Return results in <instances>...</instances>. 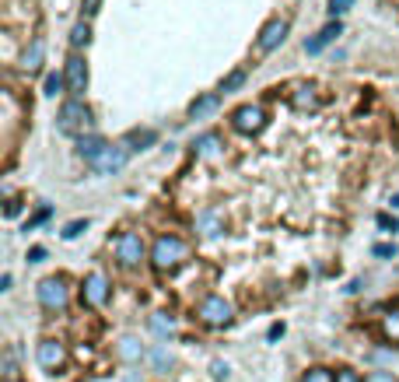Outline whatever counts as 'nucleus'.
I'll return each instance as SVG.
<instances>
[{
  "mask_svg": "<svg viewBox=\"0 0 399 382\" xmlns=\"http://www.w3.org/2000/svg\"><path fill=\"white\" fill-rule=\"evenodd\" d=\"M231 126L238 133H259L266 126V109L263 105H238L231 112Z\"/></svg>",
  "mask_w": 399,
  "mask_h": 382,
  "instance_id": "obj_4",
  "label": "nucleus"
},
{
  "mask_svg": "<svg viewBox=\"0 0 399 382\" xmlns=\"http://www.w3.org/2000/svg\"><path fill=\"white\" fill-rule=\"evenodd\" d=\"M221 137L217 133H203V137H197V144H193V155L197 158H217L221 155Z\"/></svg>",
  "mask_w": 399,
  "mask_h": 382,
  "instance_id": "obj_16",
  "label": "nucleus"
},
{
  "mask_svg": "<svg viewBox=\"0 0 399 382\" xmlns=\"http://www.w3.org/2000/svg\"><path fill=\"white\" fill-rule=\"evenodd\" d=\"M35 362H39L42 369L56 372V369L67 362V351H63V344H56V340H42V344H39V351H35Z\"/></svg>",
  "mask_w": 399,
  "mask_h": 382,
  "instance_id": "obj_11",
  "label": "nucleus"
},
{
  "mask_svg": "<svg viewBox=\"0 0 399 382\" xmlns=\"http://www.w3.org/2000/svg\"><path fill=\"white\" fill-rule=\"evenodd\" d=\"M336 382H364L357 372H350V369H343V372H336Z\"/></svg>",
  "mask_w": 399,
  "mask_h": 382,
  "instance_id": "obj_33",
  "label": "nucleus"
},
{
  "mask_svg": "<svg viewBox=\"0 0 399 382\" xmlns=\"http://www.w3.org/2000/svg\"><path fill=\"white\" fill-rule=\"evenodd\" d=\"M81 294H85V302L92 305V309H99V305H105L109 302V281H105V274H88L85 277V287H81Z\"/></svg>",
  "mask_w": 399,
  "mask_h": 382,
  "instance_id": "obj_10",
  "label": "nucleus"
},
{
  "mask_svg": "<svg viewBox=\"0 0 399 382\" xmlns=\"http://www.w3.org/2000/svg\"><path fill=\"white\" fill-rule=\"evenodd\" d=\"M393 207H399V193H396V196H393Z\"/></svg>",
  "mask_w": 399,
  "mask_h": 382,
  "instance_id": "obj_39",
  "label": "nucleus"
},
{
  "mask_svg": "<svg viewBox=\"0 0 399 382\" xmlns=\"http://www.w3.org/2000/svg\"><path fill=\"white\" fill-rule=\"evenodd\" d=\"M197 232L203 235V239H217V235L224 232V214H221V210H214V207L200 210V214H197Z\"/></svg>",
  "mask_w": 399,
  "mask_h": 382,
  "instance_id": "obj_12",
  "label": "nucleus"
},
{
  "mask_svg": "<svg viewBox=\"0 0 399 382\" xmlns=\"http://www.w3.org/2000/svg\"><path fill=\"white\" fill-rule=\"evenodd\" d=\"M88 126H92V109L81 98H70V102L60 105V116H56V130L60 133H81L85 137Z\"/></svg>",
  "mask_w": 399,
  "mask_h": 382,
  "instance_id": "obj_2",
  "label": "nucleus"
},
{
  "mask_svg": "<svg viewBox=\"0 0 399 382\" xmlns=\"http://www.w3.org/2000/svg\"><path fill=\"white\" fill-rule=\"evenodd\" d=\"M375 256H396V246H375Z\"/></svg>",
  "mask_w": 399,
  "mask_h": 382,
  "instance_id": "obj_36",
  "label": "nucleus"
},
{
  "mask_svg": "<svg viewBox=\"0 0 399 382\" xmlns=\"http://www.w3.org/2000/svg\"><path fill=\"white\" fill-rule=\"evenodd\" d=\"M291 105H295V109H301V112H308V109H319V95H315V88H312V85H301V88H295Z\"/></svg>",
  "mask_w": 399,
  "mask_h": 382,
  "instance_id": "obj_18",
  "label": "nucleus"
},
{
  "mask_svg": "<svg viewBox=\"0 0 399 382\" xmlns=\"http://www.w3.org/2000/svg\"><path fill=\"white\" fill-rule=\"evenodd\" d=\"M151 362H154V369H158V372H168L176 358H172V351H168V347H154V351H151Z\"/></svg>",
  "mask_w": 399,
  "mask_h": 382,
  "instance_id": "obj_23",
  "label": "nucleus"
},
{
  "mask_svg": "<svg viewBox=\"0 0 399 382\" xmlns=\"http://www.w3.org/2000/svg\"><path fill=\"white\" fill-rule=\"evenodd\" d=\"M340 32H343V28H340V21L326 25L322 32H315V35H312V39L305 42V53H322V49H326V46H329V42H333V39L340 35Z\"/></svg>",
  "mask_w": 399,
  "mask_h": 382,
  "instance_id": "obj_13",
  "label": "nucleus"
},
{
  "mask_svg": "<svg viewBox=\"0 0 399 382\" xmlns=\"http://www.w3.org/2000/svg\"><path fill=\"white\" fill-rule=\"evenodd\" d=\"M63 88H67V78H63V74H49V78H46V95L49 98H56Z\"/></svg>",
  "mask_w": 399,
  "mask_h": 382,
  "instance_id": "obj_24",
  "label": "nucleus"
},
{
  "mask_svg": "<svg viewBox=\"0 0 399 382\" xmlns=\"http://www.w3.org/2000/svg\"><path fill=\"white\" fill-rule=\"evenodd\" d=\"M382 333H386V337H393V340H399V309H396V312H389V316L382 319Z\"/></svg>",
  "mask_w": 399,
  "mask_h": 382,
  "instance_id": "obj_25",
  "label": "nucleus"
},
{
  "mask_svg": "<svg viewBox=\"0 0 399 382\" xmlns=\"http://www.w3.org/2000/svg\"><path fill=\"white\" fill-rule=\"evenodd\" d=\"M350 7H354V0H329V14H343Z\"/></svg>",
  "mask_w": 399,
  "mask_h": 382,
  "instance_id": "obj_30",
  "label": "nucleus"
},
{
  "mask_svg": "<svg viewBox=\"0 0 399 382\" xmlns=\"http://www.w3.org/2000/svg\"><path fill=\"white\" fill-rule=\"evenodd\" d=\"M364 382H396V379H393V372H368Z\"/></svg>",
  "mask_w": 399,
  "mask_h": 382,
  "instance_id": "obj_31",
  "label": "nucleus"
},
{
  "mask_svg": "<svg viewBox=\"0 0 399 382\" xmlns=\"http://www.w3.org/2000/svg\"><path fill=\"white\" fill-rule=\"evenodd\" d=\"M305 382H336V376H329L326 369H312V372L305 376Z\"/></svg>",
  "mask_w": 399,
  "mask_h": 382,
  "instance_id": "obj_27",
  "label": "nucleus"
},
{
  "mask_svg": "<svg viewBox=\"0 0 399 382\" xmlns=\"http://www.w3.org/2000/svg\"><path fill=\"white\" fill-rule=\"evenodd\" d=\"M217 102H221V95H214V92H210V95H200L197 102L190 105V116H193V119H203L207 112H214V109H217Z\"/></svg>",
  "mask_w": 399,
  "mask_h": 382,
  "instance_id": "obj_19",
  "label": "nucleus"
},
{
  "mask_svg": "<svg viewBox=\"0 0 399 382\" xmlns=\"http://www.w3.org/2000/svg\"><path fill=\"white\" fill-rule=\"evenodd\" d=\"M105 148H109V144H105L102 137H95V133H88V137H81V141H78V155H81L85 162H95Z\"/></svg>",
  "mask_w": 399,
  "mask_h": 382,
  "instance_id": "obj_17",
  "label": "nucleus"
},
{
  "mask_svg": "<svg viewBox=\"0 0 399 382\" xmlns=\"http://www.w3.org/2000/svg\"><path fill=\"white\" fill-rule=\"evenodd\" d=\"M39 260H46V249H42V246L28 249V263H39Z\"/></svg>",
  "mask_w": 399,
  "mask_h": 382,
  "instance_id": "obj_34",
  "label": "nucleus"
},
{
  "mask_svg": "<svg viewBox=\"0 0 399 382\" xmlns=\"http://www.w3.org/2000/svg\"><path fill=\"white\" fill-rule=\"evenodd\" d=\"M42 53H46V46H42V39H35V42L25 49V56H21V67H25V71H35V67L42 64Z\"/></svg>",
  "mask_w": 399,
  "mask_h": 382,
  "instance_id": "obj_21",
  "label": "nucleus"
},
{
  "mask_svg": "<svg viewBox=\"0 0 399 382\" xmlns=\"http://www.w3.org/2000/svg\"><path fill=\"white\" fill-rule=\"evenodd\" d=\"M67 298H70V287H67L63 277H46V281L39 285V305H42V309H49V312L63 309V305H67Z\"/></svg>",
  "mask_w": 399,
  "mask_h": 382,
  "instance_id": "obj_5",
  "label": "nucleus"
},
{
  "mask_svg": "<svg viewBox=\"0 0 399 382\" xmlns=\"http://www.w3.org/2000/svg\"><path fill=\"white\" fill-rule=\"evenodd\" d=\"M284 39H288V21H284V18H270V21L263 25L259 39H256V49H259V53H274Z\"/></svg>",
  "mask_w": 399,
  "mask_h": 382,
  "instance_id": "obj_7",
  "label": "nucleus"
},
{
  "mask_svg": "<svg viewBox=\"0 0 399 382\" xmlns=\"http://www.w3.org/2000/svg\"><path fill=\"white\" fill-rule=\"evenodd\" d=\"M116 354H119V362H126V365L140 362V358H144V344H140V337H123V340L116 344Z\"/></svg>",
  "mask_w": 399,
  "mask_h": 382,
  "instance_id": "obj_14",
  "label": "nucleus"
},
{
  "mask_svg": "<svg viewBox=\"0 0 399 382\" xmlns=\"http://www.w3.org/2000/svg\"><path fill=\"white\" fill-rule=\"evenodd\" d=\"M379 225H382V228H389V232H399V225L389 217V214H379Z\"/></svg>",
  "mask_w": 399,
  "mask_h": 382,
  "instance_id": "obj_35",
  "label": "nucleus"
},
{
  "mask_svg": "<svg viewBox=\"0 0 399 382\" xmlns=\"http://www.w3.org/2000/svg\"><path fill=\"white\" fill-rule=\"evenodd\" d=\"M151 330H154L158 337H172V333H176V319L165 316V312H154V316H151Z\"/></svg>",
  "mask_w": 399,
  "mask_h": 382,
  "instance_id": "obj_22",
  "label": "nucleus"
},
{
  "mask_svg": "<svg viewBox=\"0 0 399 382\" xmlns=\"http://www.w3.org/2000/svg\"><path fill=\"white\" fill-rule=\"evenodd\" d=\"M88 42H92V25L81 18V21L70 28V46H74V49H85Z\"/></svg>",
  "mask_w": 399,
  "mask_h": 382,
  "instance_id": "obj_20",
  "label": "nucleus"
},
{
  "mask_svg": "<svg viewBox=\"0 0 399 382\" xmlns=\"http://www.w3.org/2000/svg\"><path fill=\"white\" fill-rule=\"evenodd\" d=\"M116 260H119L123 267H137V263L144 260V239H140L137 232H123V235L116 239Z\"/></svg>",
  "mask_w": 399,
  "mask_h": 382,
  "instance_id": "obj_6",
  "label": "nucleus"
},
{
  "mask_svg": "<svg viewBox=\"0 0 399 382\" xmlns=\"http://www.w3.org/2000/svg\"><path fill=\"white\" fill-rule=\"evenodd\" d=\"M210 376H214V379H228V365H224V362H214V365H210Z\"/></svg>",
  "mask_w": 399,
  "mask_h": 382,
  "instance_id": "obj_32",
  "label": "nucleus"
},
{
  "mask_svg": "<svg viewBox=\"0 0 399 382\" xmlns=\"http://www.w3.org/2000/svg\"><path fill=\"white\" fill-rule=\"evenodd\" d=\"M18 210H21V203H18V200H11V203H7V207H4V214H7V217H14V214H18Z\"/></svg>",
  "mask_w": 399,
  "mask_h": 382,
  "instance_id": "obj_38",
  "label": "nucleus"
},
{
  "mask_svg": "<svg viewBox=\"0 0 399 382\" xmlns=\"http://www.w3.org/2000/svg\"><path fill=\"white\" fill-rule=\"evenodd\" d=\"M85 225H88V221H70V225L63 228V239H78V235L85 232Z\"/></svg>",
  "mask_w": 399,
  "mask_h": 382,
  "instance_id": "obj_28",
  "label": "nucleus"
},
{
  "mask_svg": "<svg viewBox=\"0 0 399 382\" xmlns=\"http://www.w3.org/2000/svg\"><path fill=\"white\" fill-rule=\"evenodd\" d=\"M4 382H14V379H4Z\"/></svg>",
  "mask_w": 399,
  "mask_h": 382,
  "instance_id": "obj_40",
  "label": "nucleus"
},
{
  "mask_svg": "<svg viewBox=\"0 0 399 382\" xmlns=\"http://www.w3.org/2000/svg\"><path fill=\"white\" fill-rule=\"evenodd\" d=\"M186 256H190V246H186L179 235H161V239L154 242V249H151L154 270H179V267L186 263Z\"/></svg>",
  "mask_w": 399,
  "mask_h": 382,
  "instance_id": "obj_1",
  "label": "nucleus"
},
{
  "mask_svg": "<svg viewBox=\"0 0 399 382\" xmlns=\"http://www.w3.org/2000/svg\"><path fill=\"white\" fill-rule=\"evenodd\" d=\"M242 81H245V71H235L221 81V92H235V88H242Z\"/></svg>",
  "mask_w": 399,
  "mask_h": 382,
  "instance_id": "obj_26",
  "label": "nucleus"
},
{
  "mask_svg": "<svg viewBox=\"0 0 399 382\" xmlns=\"http://www.w3.org/2000/svg\"><path fill=\"white\" fill-rule=\"evenodd\" d=\"M126 158H130V151H126L123 144H109V148L102 151L92 165H95V172H99V176H112V172H119V169L126 165Z\"/></svg>",
  "mask_w": 399,
  "mask_h": 382,
  "instance_id": "obj_8",
  "label": "nucleus"
},
{
  "mask_svg": "<svg viewBox=\"0 0 399 382\" xmlns=\"http://www.w3.org/2000/svg\"><path fill=\"white\" fill-rule=\"evenodd\" d=\"M154 141H158L154 130H130V133L123 137V148H126V151H144V148H151Z\"/></svg>",
  "mask_w": 399,
  "mask_h": 382,
  "instance_id": "obj_15",
  "label": "nucleus"
},
{
  "mask_svg": "<svg viewBox=\"0 0 399 382\" xmlns=\"http://www.w3.org/2000/svg\"><path fill=\"white\" fill-rule=\"evenodd\" d=\"M197 316L207 323V326H228V323H231V316H235V309H231V302H228V298H221V294H207V298L200 302Z\"/></svg>",
  "mask_w": 399,
  "mask_h": 382,
  "instance_id": "obj_3",
  "label": "nucleus"
},
{
  "mask_svg": "<svg viewBox=\"0 0 399 382\" xmlns=\"http://www.w3.org/2000/svg\"><path fill=\"white\" fill-rule=\"evenodd\" d=\"M99 4L102 0H85V18H92V14L99 11Z\"/></svg>",
  "mask_w": 399,
  "mask_h": 382,
  "instance_id": "obj_37",
  "label": "nucleus"
},
{
  "mask_svg": "<svg viewBox=\"0 0 399 382\" xmlns=\"http://www.w3.org/2000/svg\"><path fill=\"white\" fill-rule=\"evenodd\" d=\"M63 78H67V92L74 98H81L85 88H88V64L81 56H70L67 67H63Z\"/></svg>",
  "mask_w": 399,
  "mask_h": 382,
  "instance_id": "obj_9",
  "label": "nucleus"
},
{
  "mask_svg": "<svg viewBox=\"0 0 399 382\" xmlns=\"http://www.w3.org/2000/svg\"><path fill=\"white\" fill-rule=\"evenodd\" d=\"M14 372H18V365H14V354L7 351L4 354V379H14Z\"/></svg>",
  "mask_w": 399,
  "mask_h": 382,
  "instance_id": "obj_29",
  "label": "nucleus"
}]
</instances>
